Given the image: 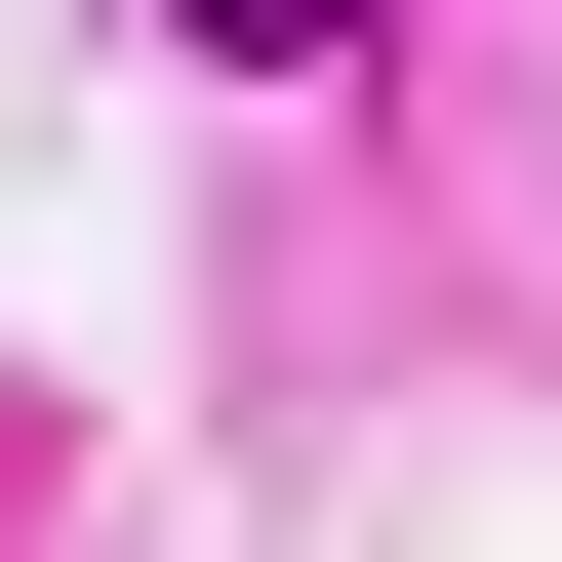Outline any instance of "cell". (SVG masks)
Segmentation results:
<instances>
[{"mask_svg": "<svg viewBox=\"0 0 562 562\" xmlns=\"http://www.w3.org/2000/svg\"><path fill=\"white\" fill-rule=\"evenodd\" d=\"M161 41H241V81H322V41H362V0H161Z\"/></svg>", "mask_w": 562, "mask_h": 562, "instance_id": "obj_1", "label": "cell"}]
</instances>
